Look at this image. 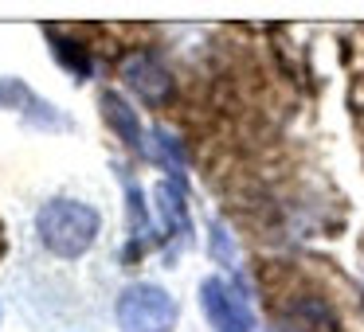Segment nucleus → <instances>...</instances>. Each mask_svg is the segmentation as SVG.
Masks as SVG:
<instances>
[{"label":"nucleus","instance_id":"423d86ee","mask_svg":"<svg viewBox=\"0 0 364 332\" xmlns=\"http://www.w3.org/2000/svg\"><path fill=\"white\" fill-rule=\"evenodd\" d=\"M153 196H157V211H161V223H165V235L168 243H176V238H188L192 231V219H188V199H184V180H176V176H165V180L153 188Z\"/></svg>","mask_w":364,"mask_h":332},{"label":"nucleus","instance_id":"7ed1b4c3","mask_svg":"<svg viewBox=\"0 0 364 332\" xmlns=\"http://www.w3.org/2000/svg\"><path fill=\"white\" fill-rule=\"evenodd\" d=\"M200 309H204L212 332H255V313L243 301L235 285L223 277H204L200 282Z\"/></svg>","mask_w":364,"mask_h":332},{"label":"nucleus","instance_id":"9b49d317","mask_svg":"<svg viewBox=\"0 0 364 332\" xmlns=\"http://www.w3.org/2000/svg\"><path fill=\"white\" fill-rule=\"evenodd\" d=\"M126 207H129V235L134 243L149 231V211H145V199H141V188L126 180Z\"/></svg>","mask_w":364,"mask_h":332},{"label":"nucleus","instance_id":"39448f33","mask_svg":"<svg viewBox=\"0 0 364 332\" xmlns=\"http://www.w3.org/2000/svg\"><path fill=\"white\" fill-rule=\"evenodd\" d=\"M0 106L24 114V118L32 121V126H40V129H67L71 126L67 114H59L51 102H43V98L20 79H0Z\"/></svg>","mask_w":364,"mask_h":332},{"label":"nucleus","instance_id":"6e6552de","mask_svg":"<svg viewBox=\"0 0 364 332\" xmlns=\"http://www.w3.org/2000/svg\"><path fill=\"white\" fill-rule=\"evenodd\" d=\"M286 328L290 332H337V313L317 297L294 301V309L286 313Z\"/></svg>","mask_w":364,"mask_h":332},{"label":"nucleus","instance_id":"f257e3e1","mask_svg":"<svg viewBox=\"0 0 364 332\" xmlns=\"http://www.w3.org/2000/svg\"><path fill=\"white\" fill-rule=\"evenodd\" d=\"M98 211L82 199H48L36 215V231H40V243L48 246L55 258H82V254L95 246L98 238Z\"/></svg>","mask_w":364,"mask_h":332},{"label":"nucleus","instance_id":"20e7f679","mask_svg":"<svg viewBox=\"0 0 364 332\" xmlns=\"http://www.w3.org/2000/svg\"><path fill=\"white\" fill-rule=\"evenodd\" d=\"M122 82L141 98L145 106H165L173 98V74L165 71L157 55L149 51H134V55L122 59Z\"/></svg>","mask_w":364,"mask_h":332},{"label":"nucleus","instance_id":"f03ea898","mask_svg":"<svg viewBox=\"0 0 364 332\" xmlns=\"http://www.w3.org/2000/svg\"><path fill=\"white\" fill-rule=\"evenodd\" d=\"M118 328L122 332H168L176 324V301L168 289L153 282H137V285H126L118 297Z\"/></svg>","mask_w":364,"mask_h":332},{"label":"nucleus","instance_id":"1a4fd4ad","mask_svg":"<svg viewBox=\"0 0 364 332\" xmlns=\"http://www.w3.org/2000/svg\"><path fill=\"white\" fill-rule=\"evenodd\" d=\"M48 43H51V51L59 55V63H63L75 79H90V55H87V48H82V43L59 35L55 28H48Z\"/></svg>","mask_w":364,"mask_h":332},{"label":"nucleus","instance_id":"9d476101","mask_svg":"<svg viewBox=\"0 0 364 332\" xmlns=\"http://www.w3.org/2000/svg\"><path fill=\"white\" fill-rule=\"evenodd\" d=\"M153 157H157L165 168H173L176 180H184V149L168 129H153Z\"/></svg>","mask_w":364,"mask_h":332},{"label":"nucleus","instance_id":"0eeeda50","mask_svg":"<svg viewBox=\"0 0 364 332\" xmlns=\"http://www.w3.org/2000/svg\"><path fill=\"white\" fill-rule=\"evenodd\" d=\"M98 102H102L106 126H110L114 133L122 137V145H129L134 153H145V133H141V121H137V110H134V106H129L122 94H114V90H106Z\"/></svg>","mask_w":364,"mask_h":332},{"label":"nucleus","instance_id":"f8f14e48","mask_svg":"<svg viewBox=\"0 0 364 332\" xmlns=\"http://www.w3.org/2000/svg\"><path fill=\"white\" fill-rule=\"evenodd\" d=\"M208 246H212V254H215L220 266H235L239 262V250H235V243H231V235H228L223 223H212V227H208Z\"/></svg>","mask_w":364,"mask_h":332}]
</instances>
